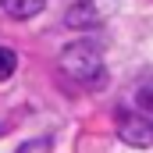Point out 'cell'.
Segmentation results:
<instances>
[{"label":"cell","instance_id":"cell-2","mask_svg":"<svg viewBox=\"0 0 153 153\" xmlns=\"http://www.w3.org/2000/svg\"><path fill=\"white\" fill-rule=\"evenodd\" d=\"M117 135L128 146H153V125L143 121V117H125L117 125Z\"/></svg>","mask_w":153,"mask_h":153},{"label":"cell","instance_id":"cell-3","mask_svg":"<svg viewBox=\"0 0 153 153\" xmlns=\"http://www.w3.org/2000/svg\"><path fill=\"white\" fill-rule=\"evenodd\" d=\"M43 4L46 0H0V11L11 14V18H32V14L43 11Z\"/></svg>","mask_w":153,"mask_h":153},{"label":"cell","instance_id":"cell-5","mask_svg":"<svg viewBox=\"0 0 153 153\" xmlns=\"http://www.w3.org/2000/svg\"><path fill=\"white\" fill-rule=\"evenodd\" d=\"M135 103H139V111L153 114V78H143L135 85Z\"/></svg>","mask_w":153,"mask_h":153},{"label":"cell","instance_id":"cell-6","mask_svg":"<svg viewBox=\"0 0 153 153\" xmlns=\"http://www.w3.org/2000/svg\"><path fill=\"white\" fill-rule=\"evenodd\" d=\"M14 68H18V57H14V50H11V46H0V82L14 75Z\"/></svg>","mask_w":153,"mask_h":153},{"label":"cell","instance_id":"cell-1","mask_svg":"<svg viewBox=\"0 0 153 153\" xmlns=\"http://www.w3.org/2000/svg\"><path fill=\"white\" fill-rule=\"evenodd\" d=\"M61 68H64V75H71L75 82L89 85V89L103 85V75H107V71H103V53H100V46L89 43V39L68 43V46H64V53H61Z\"/></svg>","mask_w":153,"mask_h":153},{"label":"cell","instance_id":"cell-7","mask_svg":"<svg viewBox=\"0 0 153 153\" xmlns=\"http://www.w3.org/2000/svg\"><path fill=\"white\" fill-rule=\"evenodd\" d=\"M18 153H50V146H46L43 139H32V143H25V146H22Z\"/></svg>","mask_w":153,"mask_h":153},{"label":"cell","instance_id":"cell-4","mask_svg":"<svg viewBox=\"0 0 153 153\" xmlns=\"http://www.w3.org/2000/svg\"><path fill=\"white\" fill-rule=\"evenodd\" d=\"M68 25H96V11H93V4H75L71 11H68Z\"/></svg>","mask_w":153,"mask_h":153}]
</instances>
